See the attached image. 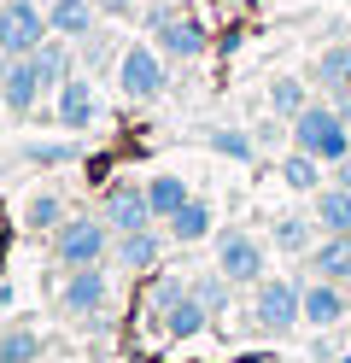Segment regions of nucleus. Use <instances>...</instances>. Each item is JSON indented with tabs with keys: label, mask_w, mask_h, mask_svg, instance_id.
<instances>
[{
	"label": "nucleus",
	"mask_w": 351,
	"mask_h": 363,
	"mask_svg": "<svg viewBox=\"0 0 351 363\" xmlns=\"http://www.w3.org/2000/svg\"><path fill=\"white\" fill-rule=\"evenodd\" d=\"M345 123H351V118H345L340 106H304L299 118H293V141H299V152L322 158V164H340V158L351 152Z\"/></svg>",
	"instance_id": "f257e3e1"
},
{
	"label": "nucleus",
	"mask_w": 351,
	"mask_h": 363,
	"mask_svg": "<svg viewBox=\"0 0 351 363\" xmlns=\"http://www.w3.org/2000/svg\"><path fill=\"white\" fill-rule=\"evenodd\" d=\"M53 258L65 269H88L106 258V223L100 217H65L53 229Z\"/></svg>",
	"instance_id": "f03ea898"
},
{
	"label": "nucleus",
	"mask_w": 351,
	"mask_h": 363,
	"mask_svg": "<svg viewBox=\"0 0 351 363\" xmlns=\"http://www.w3.org/2000/svg\"><path fill=\"white\" fill-rule=\"evenodd\" d=\"M47 35H53L47 30V6H35V0H6V6H0V53L6 59L35 53Z\"/></svg>",
	"instance_id": "7ed1b4c3"
},
{
	"label": "nucleus",
	"mask_w": 351,
	"mask_h": 363,
	"mask_svg": "<svg viewBox=\"0 0 351 363\" xmlns=\"http://www.w3.org/2000/svg\"><path fill=\"white\" fill-rule=\"evenodd\" d=\"M147 30H152V48H158L164 59H199V53H205V30L194 24V18H176L164 0H152Z\"/></svg>",
	"instance_id": "20e7f679"
},
{
	"label": "nucleus",
	"mask_w": 351,
	"mask_h": 363,
	"mask_svg": "<svg viewBox=\"0 0 351 363\" xmlns=\"http://www.w3.org/2000/svg\"><path fill=\"white\" fill-rule=\"evenodd\" d=\"M117 88H123L129 100H158L164 94V53L147 48V41L123 48V59H117Z\"/></svg>",
	"instance_id": "39448f33"
},
{
	"label": "nucleus",
	"mask_w": 351,
	"mask_h": 363,
	"mask_svg": "<svg viewBox=\"0 0 351 363\" xmlns=\"http://www.w3.org/2000/svg\"><path fill=\"white\" fill-rule=\"evenodd\" d=\"M304 316V293L293 281H264L257 287V305H252V323L264 334H293Z\"/></svg>",
	"instance_id": "423d86ee"
},
{
	"label": "nucleus",
	"mask_w": 351,
	"mask_h": 363,
	"mask_svg": "<svg viewBox=\"0 0 351 363\" xmlns=\"http://www.w3.org/2000/svg\"><path fill=\"white\" fill-rule=\"evenodd\" d=\"M41 94H47V88H41V71H35L30 53H18V59L0 65V106H6L12 118H30Z\"/></svg>",
	"instance_id": "0eeeda50"
},
{
	"label": "nucleus",
	"mask_w": 351,
	"mask_h": 363,
	"mask_svg": "<svg viewBox=\"0 0 351 363\" xmlns=\"http://www.w3.org/2000/svg\"><path fill=\"white\" fill-rule=\"evenodd\" d=\"M217 269L240 287V281H257L264 276V246H257L246 229H223V240H217Z\"/></svg>",
	"instance_id": "6e6552de"
},
{
	"label": "nucleus",
	"mask_w": 351,
	"mask_h": 363,
	"mask_svg": "<svg viewBox=\"0 0 351 363\" xmlns=\"http://www.w3.org/2000/svg\"><path fill=\"white\" fill-rule=\"evenodd\" d=\"M106 299H111V281H106V269H100V264L70 269V276L59 281V305H65L70 316H94Z\"/></svg>",
	"instance_id": "1a4fd4ad"
},
{
	"label": "nucleus",
	"mask_w": 351,
	"mask_h": 363,
	"mask_svg": "<svg viewBox=\"0 0 351 363\" xmlns=\"http://www.w3.org/2000/svg\"><path fill=\"white\" fill-rule=\"evenodd\" d=\"M106 223H111L117 235L152 229V206H147V188H135V182H111V188H106Z\"/></svg>",
	"instance_id": "9d476101"
},
{
	"label": "nucleus",
	"mask_w": 351,
	"mask_h": 363,
	"mask_svg": "<svg viewBox=\"0 0 351 363\" xmlns=\"http://www.w3.org/2000/svg\"><path fill=\"white\" fill-rule=\"evenodd\" d=\"M53 111H59V123L77 135V129H88L94 118H100V94H94V82H88V77H70V82L59 88Z\"/></svg>",
	"instance_id": "9b49d317"
},
{
	"label": "nucleus",
	"mask_w": 351,
	"mask_h": 363,
	"mask_svg": "<svg viewBox=\"0 0 351 363\" xmlns=\"http://www.w3.org/2000/svg\"><path fill=\"white\" fill-rule=\"evenodd\" d=\"M30 59H35V71H41V88H53V94L77 77V59H70V41H65V35H47Z\"/></svg>",
	"instance_id": "f8f14e48"
},
{
	"label": "nucleus",
	"mask_w": 351,
	"mask_h": 363,
	"mask_svg": "<svg viewBox=\"0 0 351 363\" xmlns=\"http://www.w3.org/2000/svg\"><path fill=\"white\" fill-rule=\"evenodd\" d=\"M304 323H311V328L345 323V293H340V281H311V287H304Z\"/></svg>",
	"instance_id": "ddd939ff"
},
{
	"label": "nucleus",
	"mask_w": 351,
	"mask_h": 363,
	"mask_svg": "<svg viewBox=\"0 0 351 363\" xmlns=\"http://www.w3.org/2000/svg\"><path fill=\"white\" fill-rule=\"evenodd\" d=\"M47 30L65 41H88L94 35V0H53L47 6Z\"/></svg>",
	"instance_id": "4468645a"
},
{
	"label": "nucleus",
	"mask_w": 351,
	"mask_h": 363,
	"mask_svg": "<svg viewBox=\"0 0 351 363\" xmlns=\"http://www.w3.org/2000/svg\"><path fill=\"white\" fill-rule=\"evenodd\" d=\"M311 269L322 281H351V235H328L311 252Z\"/></svg>",
	"instance_id": "2eb2a0df"
},
{
	"label": "nucleus",
	"mask_w": 351,
	"mask_h": 363,
	"mask_svg": "<svg viewBox=\"0 0 351 363\" xmlns=\"http://www.w3.org/2000/svg\"><path fill=\"white\" fill-rule=\"evenodd\" d=\"M211 223H217V211H211V199H187V206L170 217V235L182 240V246H194V240H205L211 235Z\"/></svg>",
	"instance_id": "dca6fc26"
},
{
	"label": "nucleus",
	"mask_w": 351,
	"mask_h": 363,
	"mask_svg": "<svg viewBox=\"0 0 351 363\" xmlns=\"http://www.w3.org/2000/svg\"><path fill=\"white\" fill-rule=\"evenodd\" d=\"M316 223L328 235H351V188H316Z\"/></svg>",
	"instance_id": "f3484780"
},
{
	"label": "nucleus",
	"mask_w": 351,
	"mask_h": 363,
	"mask_svg": "<svg viewBox=\"0 0 351 363\" xmlns=\"http://www.w3.org/2000/svg\"><path fill=\"white\" fill-rule=\"evenodd\" d=\"M187 199H194V194H187L182 176H152V182H147V206H152V217H164V223H170Z\"/></svg>",
	"instance_id": "a211bd4d"
},
{
	"label": "nucleus",
	"mask_w": 351,
	"mask_h": 363,
	"mask_svg": "<svg viewBox=\"0 0 351 363\" xmlns=\"http://www.w3.org/2000/svg\"><path fill=\"white\" fill-rule=\"evenodd\" d=\"M205 316H211V305L199 299V293H194V287H187V293H182V299L170 305V316H164V323H170V334H176V340H194V334L205 328Z\"/></svg>",
	"instance_id": "6ab92c4d"
},
{
	"label": "nucleus",
	"mask_w": 351,
	"mask_h": 363,
	"mask_svg": "<svg viewBox=\"0 0 351 363\" xmlns=\"http://www.w3.org/2000/svg\"><path fill=\"white\" fill-rule=\"evenodd\" d=\"M117 264H129V269H147V264H158V235H152V229L117 235Z\"/></svg>",
	"instance_id": "aec40b11"
},
{
	"label": "nucleus",
	"mask_w": 351,
	"mask_h": 363,
	"mask_svg": "<svg viewBox=\"0 0 351 363\" xmlns=\"http://www.w3.org/2000/svg\"><path fill=\"white\" fill-rule=\"evenodd\" d=\"M322 158H311V152H293V158H281V182H287L293 194H316L322 188Z\"/></svg>",
	"instance_id": "412c9836"
},
{
	"label": "nucleus",
	"mask_w": 351,
	"mask_h": 363,
	"mask_svg": "<svg viewBox=\"0 0 351 363\" xmlns=\"http://www.w3.org/2000/svg\"><path fill=\"white\" fill-rule=\"evenodd\" d=\"M316 82L334 88V94H345V88H351V48H328L316 59Z\"/></svg>",
	"instance_id": "4be33fe9"
},
{
	"label": "nucleus",
	"mask_w": 351,
	"mask_h": 363,
	"mask_svg": "<svg viewBox=\"0 0 351 363\" xmlns=\"http://www.w3.org/2000/svg\"><path fill=\"white\" fill-rule=\"evenodd\" d=\"M41 357V334L35 328H6L0 334V363H35Z\"/></svg>",
	"instance_id": "5701e85b"
},
{
	"label": "nucleus",
	"mask_w": 351,
	"mask_h": 363,
	"mask_svg": "<svg viewBox=\"0 0 351 363\" xmlns=\"http://www.w3.org/2000/svg\"><path fill=\"white\" fill-rule=\"evenodd\" d=\"M23 223H30L35 235H53L59 223H65V199H59V194H35V199H30V217H23Z\"/></svg>",
	"instance_id": "b1692460"
},
{
	"label": "nucleus",
	"mask_w": 351,
	"mask_h": 363,
	"mask_svg": "<svg viewBox=\"0 0 351 363\" xmlns=\"http://www.w3.org/2000/svg\"><path fill=\"white\" fill-rule=\"evenodd\" d=\"M269 106L281 111V118H299V111H304V88H299L293 77H275V82H269Z\"/></svg>",
	"instance_id": "393cba45"
},
{
	"label": "nucleus",
	"mask_w": 351,
	"mask_h": 363,
	"mask_svg": "<svg viewBox=\"0 0 351 363\" xmlns=\"http://www.w3.org/2000/svg\"><path fill=\"white\" fill-rule=\"evenodd\" d=\"M311 223H316V217H281V223H275V246L304 252V246H311Z\"/></svg>",
	"instance_id": "a878e982"
},
{
	"label": "nucleus",
	"mask_w": 351,
	"mask_h": 363,
	"mask_svg": "<svg viewBox=\"0 0 351 363\" xmlns=\"http://www.w3.org/2000/svg\"><path fill=\"white\" fill-rule=\"evenodd\" d=\"M211 147H217L223 158H252V135H240V129H217V135H211Z\"/></svg>",
	"instance_id": "bb28decb"
},
{
	"label": "nucleus",
	"mask_w": 351,
	"mask_h": 363,
	"mask_svg": "<svg viewBox=\"0 0 351 363\" xmlns=\"http://www.w3.org/2000/svg\"><path fill=\"white\" fill-rule=\"evenodd\" d=\"M228 287H234V281L223 276V269H217V276H211V281H194V293H199V299H205L211 311H223V299H228Z\"/></svg>",
	"instance_id": "cd10ccee"
},
{
	"label": "nucleus",
	"mask_w": 351,
	"mask_h": 363,
	"mask_svg": "<svg viewBox=\"0 0 351 363\" xmlns=\"http://www.w3.org/2000/svg\"><path fill=\"white\" fill-rule=\"evenodd\" d=\"M182 293H187L182 281H158V287H152V299H147V311H158V316H170V305L182 299Z\"/></svg>",
	"instance_id": "c85d7f7f"
},
{
	"label": "nucleus",
	"mask_w": 351,
	"mask_h": 363,
	"mask_svg": "<svg viewBox=\"0 0 351 363\" xmlns=\"http://www.w3.org/2000/svg\"><path fill=\"white\" fill-rule=\"evenodd\" d=\"M35 164H59V158H70V147H30Z\"/></svg>",
	"instance_id": "c756f323"
},
{
	"label": "nucleus",
	"mask_w": 351,
	"mask_h": 363,
	"mask_svg": "<svg viewBox=\"0 0 351 363\" xmlns=\"http://www.w3.org/2000/svg\"><path fill=\"white\" fill-rule=\"evenodd\" d=\"M100 6H106V12H117V18H129V12H135V0H100Z\"/></svg>",
	"instance_id": "7c9ffc66"
},
{
	"label": "nucleus",
	"mask_w": 351,
	"mask_h": 363,
	"mask_svg": "<svg viewBox=\"0 0 351 363\" xmlns=\"http://www.w3.org/2000/svg\"><path fill=\"white\" fill-rule=\"evenodd\" d=\"M340 188H351V152L340 158Z\"/></svg>",
	"instance_id": "2f4dec72"
},
{
	"label": "nucleus",
	"mask_w": 351,
	"mask_h": 363,
	"mask_svg": "<svg viewBox=\"0 0 351 363\" xmlns=\"http://www.w3.org/2000/svg\"><path fill=\"white\" fill-rule=\"evenodd\" d=\"M164 6H170V0H164Z\"/></svg>",
	"instance_id": "473e14b6"
}]
</instances>
